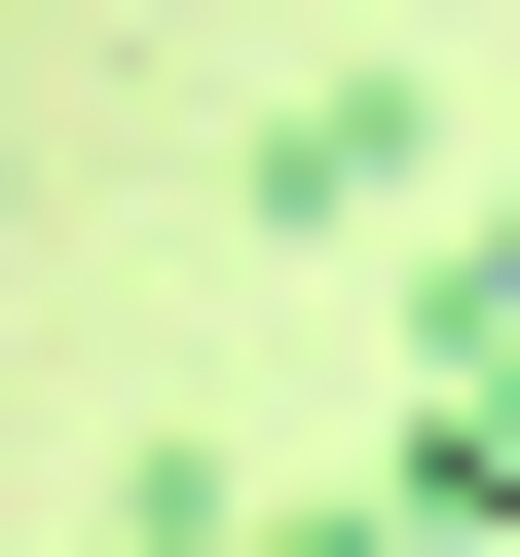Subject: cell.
Returning <instances> with one entry per match:
<instances>
[{"label": "cell", "instance_id": "cell-2", "mask_svg": "<svg viewBox=\"0 0 520 557\" xmlns=\"http://www.w3.org/2000/svg\"><path fill=\"white\" fill-rule=\"evenodd\" d=\"M75 557H260V483H223V446H149V483H112Z\"/></svg>", "mask_w": 520, "mask_h": 557}, {"label": "cell", "instance_id": "cell-1", "mask_svg": "<svg viewBox=\"0 0 520 557\" xmlns=\"http://www.w3.org/2000/svg\"><path fill=\"white\" fill-rule=\"evenodd\" d=\"M409 186H446L409 75H298V112H260V223H298V260H409Z\"/></svg>", "mask_w": 520, "mask_h": 557}]
</instances>
